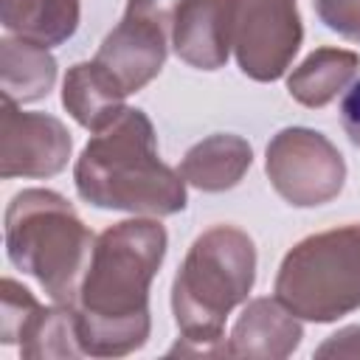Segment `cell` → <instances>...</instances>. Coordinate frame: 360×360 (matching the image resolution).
<instances>
[{
    "mask_svg": "<svg viewBox=\"0 0 360 360\" xmlns=\"http://www.w3.org/2000/svg\"><path fill=\"white\" fill-rule=\"evenodd\" d=\"M169 39L174 53L200 70H219L231 51V3L228 0H180Z\"/></svg>",
    "mask_w": 360,
    "mask_h": 360,
    "instance_id": "cell-10",
    "label": "cell"
},
{
    "mask_svg": "<svg viewBox=\"0 0 360 360\" xmlns=\"http://www.w3.org/2000/svg\"><path fill=\"white\" fill-rule=\"evenodd\" d=\"M256 278V248L250 236L231 225H217L194 239L174 276L172 309L183 343L172 352L228 354L222 326L228 312L242 304Z\"/></svg>",
    "mask_w": 360,
    "mask_h": 360,
    "instance_id": "cell-3",
    "label": "cell"
},
{
    "mask_svg": "<svg viewBox=\"0 0 360 360\" xmlns=\"http://www.w3.org/2000/svg\"><path fill=\"white\" fill-rule=\"evenodd\" d=\"M56 82V59L48 53V48L11 39L6 37L0 42V87L3 98H11L17 104L37 101L51 93Z\"/></svg>",
    "mask_w": 360,
    "mask_h": 360,
    "instance_id": "cell-15",
    "label": "cell"
},
{
    "mask_svg": "<svg viewBox=\"0 0 360 360\" xmlns=\"http://www.w3.org/2000/svg\"><path fill=\"white\" fill-rule=\"evenodd\" d=\"M315 354L318 357H360V326H346L335 332Z\"/></svg>",
    "mask_w": 360,
    "mask_h": 360,
    "instance_id": "cell-20",
    "label": "cell"
},
{
    "mask_svg": "<svg viewBox=\"0 0 360 360\" xmlns=\"http://www.w3.org/2000/svg\"><path fill=\"white\" fill-rule=\"evenodd\" d=\"M70 132L45 112H22L17 101L3 98L0 121V174L8 177H51L68 166Z\"/></svg>",
    "mask_w": 360,
    "mask_h": 360,
    "instance_id": "cell-8",
    "label": "cell"
},
{
    "mask_svg": "<svg viewBox=\"0 0 360 360\" xmlns=\"http://www.w3.org/2000/svg\"><path fill=\"white\" fill-rule=\"evenodd\" d=\"M276 298L292 315L315 323L360 309V225L298 242L278 267Z\"/></svg>",
    "mask_w": 360,
    "mask_h": 360,
    "instance_id": "cell-5",
    "label": "cell"
},
{
    "mask_svg": "<svg viewBox=\"0 0 360 360\" xmlns=\"http://www.w3.org/2000/svg\"><path fill=\"white\" fill-rule=\"evenodd\" d=\"M264 169L278 197L298 208L335 200L346 180V163L335 143L307 127H287L273 135Z\"/></svg>",
    "mask_w": 360,
    "mask_h": 360,
    "instance_id": "cell-6",
    "label": "cell"
},
{
    "mask_svg": "<svg viewBox=\"0 0 360 360\" xmlns=\"http://www.w3.org/2000/svg\"><path fill=\"white\" fill-rule=\"evenodd\" d=\"M301 343V323L278 298H253L233 323L231 357H290Z\"/></svg>",
    "mask_w": 360,
    "mask_h": 360,
    "instance_id": "cell-11",
    "label": "cell"
},
{
    "mask_svg": "<svg viewBox=\"0 0 360 360\" xmlns=\"http://www.w3.org/2000/svg\"><path fill=\"white\" fill-rule=\"evenodd\" d=\"M166 256V231L155 219H127L96 242L76 295V329L84 354L124 357L149 338V284Z\"/></svg>",
    "mask_w": 360,
    "mask_h": 360,
    "instance_id": "cell-1",
    "label": "cell"
},
{
    "mask_svg": "<svg viewBox=\"0 0 360 360\" xmlns=\"http://www.w3.org/2000/svg\"><path fill=\"white\" fill-rule=\"evenodd\" d=\"M22 357H82L76 309L68 304L39 307L20 340Z\"/></svg>",
    "mask_w": 360,
    "mask_h": 360,
    "instance_id": "cell-17",
    "label": "cell"
},
{
    "mask_svg": "<svg viewBox=\"0 0 360 360\" xmlns=\"http://www.w3.org/2000/svg\"><path fill=\"white\" fill-rule=\"evenodd\" d=\"M93 236L73 205L48 188H25L6 208V253L34 276L53 304H76Z\"/></svg>",
    "mask_w": 360,
    "mask_h": 360,
    "instance_id": "cell-4",
    "label": "cell"
},
{
    "mask_svg": "<svg viewBox=\"0 0 360 360\" xmlns=\"http://www.w3.org/2000/svg\"><path fill=\"white\" fill-rule=\"evenodd\" d=\"M39 307L42 304L31 295V290L17 284L14 278H3V287H0V340L3 343H20L22 332L28 329V323Z\"/></svg>",
    "mask_w": 360,
    "mask_h": 360,
    "instance_id": "cell-18",
    "label": "cell"
},
{
    "mask_svg": "<svg viewBox=\"0 0 360 360\" xmlns=\"http://www.w3.org/2000/svg\"><path fill=\"white\" fill-rule=\"evenodd\" d=\"M3 28L25 42L53 48L79 28V0H3Z\"/></svg>",
    "mask_w": 360,
    "mask_h": 360,
    "instance_id": "cell-14",
    "label": "cell"
},
{
    "mask_svg": "<svg viewBox=\"0 0 360 360\" xmlns=\"http://www.w3.org/2000/svg\"><path fill=\"white\" fill-rule=\"evenodd\" d=\"M231 48L245 76L276 82L292 65L304 28L295 0H228Z\"/></svg>",
    "mask_w": 360,
    "mask_h": 360,
    "instance_id": "cell-7",
    "label": "cell"
},
{
    "mask_svg": "<svg viewBox=\"0 0 360 360\" xmlns=\"http://www.w3.org/2000/svg\"><path fill=\"white\" fill-rule=\"evenodd\" d=\"M166 39L169 31L160 22L127 11L104 37L93 62H98L124 93H135L160 73L166 62Z\"/></svg>",
    "mask_w": 360,
    "mask_h": 360,
    "instance_id": "cell-9",
    "label": "cell"
},
{
    "mask_svg": "<svg viewBox=\"0 0 360 360\" xmlns=\"http://www.w3.org/2000/svg\"><path fill=\"white\" fill-rule=\"evenodd\" d=\"M250 160L253 152L245 138L217 132L186 152L180 163V174L186 183L202 191H225L242 180V174L250 169Z\"/></svg>",
    "mask_w": 360,
    "mask_h": 360,
    "instance_id": "cell-12",
    "label": "cell"
},
{
    "mask_svg": "<svg viewBox=\"0 0 360 360\" xmlns=\"http://www.w3.org/2000/svg\"><path fill=\"white\" fill-rule=\"evenodd\" d=\"M124 90L104 73L98 62H79L62 84L65 110L90 132H101L124 110Z\"/></svg>",
    "mask_w": 360,
    "mask_h": 360,
    "instance_id": "cell-13",
    "label": "cell"
},
{
    "mask_svg": "<svg viewBox=\"0 0 360 360\" xmlns=\"http://www.w3.org/2000/svg\"><path fill=\"white\" fill-rule=\"evenodd\" d=\"M315 11L329 31L360 42V0H315Z\"/></svg>",
    "mask_w": 360,
    "mask_h": 360,
    "instance_id": "cell-19",
    "label": "cell"
},
{
    "mask_svg": "<svg viewBox=\"0 0 360 360\" xmlns=\"http://www.w3.org/2000/svg\"><path fill=\"white\" fill-rule=\"evenodd\" d=\"M357 68L360 56L354 51L318 48L290 73L287 90L304 107H326L340 90H346Z\"/></svg>",
    "mask_w": 360,
    "mask_h": 360,
    "instance_id": "cell-16",
    "label": "cell"
},
{
    "mask_svg": "<svg viewBox=\"0 0 360 360\" xmlns=\"http://www.w3.org/2000/svg\"><path fill=\"white\" fill-rule=\"evenodd\" d=\"M73 180L79 197L96 208L146 217H172L186 208V180L158 158L155 127L135 107H124L90 138Z\"/></svg>",
    "mask_w": 360,
    "mask_h": 360,
    "instance_id": "cell-2",
    "label": "cell"
},
{
    "mask_svg": "<svg viewBox=\"0 0 360 360\" xmlns=\"http://www.w3.org/2000/svg\"><path fill=\"white\" fill-rule=\"evenodd\" d=\"M340 124L354 146H360V79L346 90L340 101Z\"/></svg>",
    "mask_w": 360,
    "mask_h": 360,
    "instance_id": "cell-21",
    "label": "cell"
}]
</instances>
